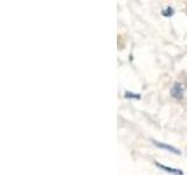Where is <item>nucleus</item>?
I'll use <instances>...</instances> for the list:
<instances>
[{
    "mask_svg": "<svg viewBox=\"0 0 187 175\" xmlns=\"http://www.w3.org/2000/svg\"><path fill=\"white\" fill-rule=\"evenodd\" d=\"M184 94H185V88L181 83H174V85L171 89V96L176 99H182L184 98Z\"/></svg>",
    "mask_w": 187,
    "mask_h": 175,
    "instance_id": "f257e3e1",
    "label": "nucleus"
},
{
    "mask_svg": "<svg viewBox=\"0 0 187 175\" xmlns=\"http://www.w3.org/2000/svg\"><path fill=\"white\" fill-rule=\"evenodd\" d=\"M152 143L155 144V147H158V148H161V149H165L167 152H170V153H173V154H176V155H180L181 154V151L180 149L176 148V147H173L171 145H168V144H165V143H160V141H157V140H152Z\"/></svg>",
    "mask_w": 187,
    "mask_h": 175,
    "instance_id": "f03ea898",
    "label": "nucleus"
},
{
    "mask_svg": "<svg viewBox=\"0 0 187 175\" xmlns=\"http://www.w3.org/2000/svg\"><path fill=\"white\" fill-rule=\"evenodd\" d=\"M155 165L157 166V167H158V168H160V169L167 172L168 174H172V175H184V172H182L181 169H178V168H172V167L165 166V165L160 164V162H158V161H155Z\"/></svg>",
    "mask_w": 187,
    "mask_h": 175,
    "instance_id": "7ed1b4c3",
    "label": "nucleus"
},
{
    "mask_svg": "<svg viewBox=\"0 0 187 175\" xmlns=\"http://www.w3.org/2000/svg\"><path fill=\"white\" fill-rule=\"evenodd\" d=\"M124 97H125V98H132V99H140V98H142V96L139 95V94H134V92H131V91H126Z\"/></svg>",
    "mask_w": 187,
    "mask_h": 175,
    "instance_id": "20e7f679",
    "label": "nucleus"
},
{
    "mask_svg": "<svg viewBox=\"0 0 187 175\" xmlns=\"http://www.w3.org/2000/svg\"><path fill=\"white\" fill-rule=\"evenodd\" d=\"M161 14L164 16H172L174 14V10H173L172 7H166L165 10L161 11Z\"/></svg>",
    "mask_w": 187,
    "mask_h": 175,
    "instance_id": "39448f33",
    "label": "nucleus"
}]
</instances>
